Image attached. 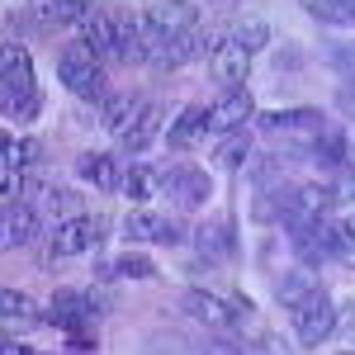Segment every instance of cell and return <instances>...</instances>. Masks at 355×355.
Here are the masks:
<instances>
[{
	"label": "cell",
	"mask_w": 355,
	"mask_h": 355,
	"mask_svg": "<svg viewBox=\"0 0 355 355\" xmlns=\"http://www.w3.org/2000/svg\"><path fill=\"white\" fill-rule=\"evenodd\" d=\"M81 43L95 48L100 62H142V24L119 10H95L81 24Z\"/></svg>",
	"instance_id": "1"
},
{
	"label": "cell",
	"mask_w": 355,
	"mask_h": 355,
	"mask_svg": "<svg viewBox=\"0 0 355 355\" xmlns=\"http://www.w3.org/2000/svg\"><path fill=\"white\" fill-rule=\"evenodd\" d=\"M0 105H5V114H19V119H33L43 105L38 85H33V62L19 43L0 48Z\"/></svg>",
	"instance_id": "2"
},
{
	"label": "cell",
	"mask_w": 355,
	"mask_h": 355,
	"mask_svg": "<svg viewBox=\"0 0 355 355\" xmlns=\"http://www.w3.org/2000/svg\"><path fill=\"white\" fill-rule=\"evenodd\" d=\"M105 232H110V218H105V214H71V218L53 223L48 270H53V261H71V256H90V251H100Z\"/></svg>",
	"instance_id": "3"
},
{
	"label": "cell",
	"mask_w": 355,
	"mask_h": 355,
	"mask_svg": "<svg viewBox=\"0 0 355 355\" xmlns=\"http://www.w3.org/2000/svg\"><path fill=\"white\" fill-rule=\"evenodd\" d=\"M57 76L76 100H105V62L95 57L90 43H71L57 57Z\"/></svg>",
	"instance_id": "4"
},
{
	"label": "cell",
	"mask_w": 355,
	"mask_h": 355,
	"mask_svg": "<svg viewBox=\"0 0 355 355\" xmlns=\"http://www.w3.org/2000/svg\"><path fill=\"white\" fill-rule=\"evenodd\" d=\"M204 33L190 28V33H152V28H142V62L147 67H157V71H171V67H185L194 57H204Z\"/></svg>",
	"instance_id": "5"
},
{
	"label": "cell",
	"mask_w": 355,
	"mask_h": 355,
	"mask_svg": "<svg viewBox=\"0 0 355 355\" xmlns=\"http://www.w3.org/2000/svg\"><path fill=\"white\" fill-rule=\"evenodd\" d=\"M289 313H294V336H299V346H308V351H313V346H322L331 331H336V303H331L322 289L303 294Z\"/></svg>",
	"instance_id": "6"
},
{
	"label": "cell",
	"mask_w": 355,
	"mask_h": 355,
	"mask_svg": "<svg viewBox=\"0 0 355 355\" xmlns=\"http://www.w3.org/2000/svg\"><path fill=\"white\" fill-rule=\"evenodd\" d=\"M209 76H214L223 90H237V85L251 76V48H246V43H237V38L227 33L223 43H214V48H209Z\"/></svg>",
	"instance_id": "7"
},
{
	"label": "cell",
	"mask_w": 355,
	"mask_h": 355,
	"mask_svg": "<svg viewBox=\"0 0 355 355\" xmlns=\"http://www.w3.org/2000/svg\"><path fill=\"white\" fill-rule=\"evenodd\" d=\"M185 313L199 318V322H209V327H237L246 313H251V303L237 294V299H214V294H204V289H190L185 294Z\"/></svg>",
	"instance_id": "8"
},
{
	"label": "cell",
	"mask_w": 355,
	"mask_h": 355,
	"mask_svg": "<svg viewBox=\"0 0 355 355\" xmlns=\"http://www.w3.org/2000/svg\"><path fill=\"white\" fill-rule=\"evenodd\" d=\"M162 190L171 194V204L175 209H204V199H209V175L199 171V166H166L162 171Z\"/></svg>",
	"instance_id": "9"
},
{
	"label": "cell",
	"mask_w": 355,
	"mask_h": 355,
	"mask_svg": "<svg viewBox=\"0 0 355 355\" xmlns=\"http://www.w3.org/2000/svg\"><path fill=\"white\" fill-rule=\"evenodd\" d=\"M95 313H100V299H95V294H76V289L53 294L48 308H43V318H48L53 327H62V331H81Z\"/></svg>",
	"instance_id": "10"
},
{
	"label": "cell",
	"mask_w": 355,
	"mask_h": 355,
	"mask_svg": "<svg viewBox=\"0 0 355 355\" xmlns=\"http://www.w3.org/2000/svg\"><path fill=\"white\" fill-rule=\"evenodd\" d=\"M142 28H152V33H190V28H199V5L194 0H152L147 15H142Z\"/></svg>",
	"instance_id": "11"
},
{
	"label": "cell",
	"mask_w": 355,
	"mask_h": 355,
	"mask_svg": "<svg viewBox=\"0 0 355 355\" xmlns=\"http://www.w3.org/2000/svg\"><path fill=\"white\" fill-rule=\"evenodd\" d=\"M43 162V147L33 142V137H5V162H0V180H5V199H15V194L24 190V171L28 166Z\"/></svg>",
	"instance_id": "12"
},
{
	"label": "cell",
	"mask_w": 355,
	"mask_h": 355,
	"mask_svg": "<svg viewBox=\"0 0 355 355\" xmlns=\"http://www.w3.org/2000/svg\"><path fill=\"white\" fill-rule=\"evenodd\" d=\"M261 128L275 137H294V142H303L308 147V137H318L327 123H322V114L318 110H275L261 119Z\"/></svg>",
	"instance_id": "13"
},
{
	"label": "cell",
	"mask_w": 355,
	"mask_h": 355,
	"mask_svg": "<svg viewBox=\"0 0 355 355\" xmlns=\"http://www.w3.org/2000/svg\"><path fill=\"white\" fill-rule=\"evenodd\" d=\"M123 237H128V242L175 246V242H185V227H180L175 218H166V214H128V223H123Z\"/></svg>",
	"instance_id": "14"
},
{
	"label": "cell",
	"mask_w": 355,
	"mask_h": 355,
	"mask_svg": "<svg viewBox=\"0 0 355 355\" xmlns=\"http://www.w3.org/2000/svg\"><path fill=\"white\" fill-rule=\"evenodd\" d=\"M303 157L318 166V171H341V166L351 162V142H346V133H341V128H322L318 137H308Z\"/></svg>",
	"instance_id": "15"
},
{
	"label": "cell",
	"mask_w": 355,
	"mask_h": 355,
	"mask_svg": "<svg viewBox=\"0 0 355 355\" xmlns=\"http://www.w3.org/2000/svg\"><path fill=\"white\" fill-rule=\"evenodd\" d=\"M90 15V0H33V19L43 28H81Z\"/></svg>",
	"instance_id": "16"
},
{
	"label": "cell",
	"mask_w": 355,
	"mask_h": 355,
	"mask_svg": "<svg viewBox=\"0 0 355 355\" xmlns=\"http://www.w3.org/2000/svg\"><path fill=\"white\" fill-rule=\"evenodd\" d=\"M123 171L128 166L119 162V157H110V152H85L81 162H76V175H81L90 190H119L123 185Z\"/></svg>",
	"instance_id": "17"
},
{
	"label": "cell",
	"mask_w": 355,
	"mask_h": 355,
	"mask_svg": "<svg viewBox=\"0 0 355 355\" xmlns=\"http://www.w3.org/2000/svg\"><path fill=\"white\" fill-rule=\"evenodd\" d=\"M43 227V214L28 199H5V246H28Z\"/></svg>",
	"instance_id": "18"
},
{
	"label": "cell",
	"mask_w": 355,
	"mask_h": 355,
	"mask_svg": "<svg viewBox=\"0 0 355 355\" xmlns=\"http://www.w3.org/2000/svg\"><path fill=\"white\" fill-rule=\"evenodd\" d=\"M251 114H256V105H251V95L237 85V90H227L218 105L209 110V133H237Z\"/></svg>",
	"instance_id": "19"
},
{
	"label": "cell",
	"mask_w": 355,
	"mask_h": 355,
	"mask_svg": "<svg viewBox=\"0 0 355 355\" xmlns=\"http://www.w3.org/2000/svg\"><path fill=\"white\" fill-rule=\"evenodd\" d=\"M142 110H147V100H142V95H128V90H119V95H110V100H105V110H100L105 119H100V123H105L114 137H123L128 128H133V119H137Z\"/></svg>",
	"instance_id": "20"
},
{
	"label": "cell",
	"mask_w": 355,
	"mask_h": 355,
	"mask_svg": "<svg viewBox=\"0 0 355 355\" xmlns=\"http://www.w3.org/2000/svg\"><path fill=\"white\" fill-rule=\"evenodd\" d=\"M194 246H199V256H204V266H218L232 256V223L218 218V223H204L199 232H194Z\"/></svg>",
	"instance_id": "21"
},
{
	"label": "cell",
	"mask_w": 355,
	"mask_h": 355,
	"mask_svg": "<svg viewBox=\"0 0 355 355\" xmlns=\"http://www.w3.org/2000/svg\"><path fill=\"white\" fill-rule=\"evenodd\" d=\"M209 133V110L204 105H190V110H180L175 114V123H171V147H190L194 137H204Z\"/></svg>",
	"instance_id": "22"
},
{
	"label": "cell",
	"mask_w": 355,
	"mask_h": 355,
	"mask_svg": "<svg viewBox=\"0 0 355 355\" xmlns=\"http://www.w3.org/2000/svg\"><path fill=\"white\" fill-rule=\"evenodd\" d=\"M157 128H162V110L147 100V110L133 119V128L119 137V142H123V152H147V147H152V137H157Z\"/></svg>",
	"instance_id": "23"
},
{
	"label": "cell",
	"mask_w": 355,
	"mask_h": 355,
	"mask_svg": "<svg viewBox=\"0 0 355 355\" xmlns=\"http://www.w3.org/2000/svg\"><path fill=\"white\" fill-rule=\"evenodd\" d=\"M157 190H162V171H152V166H128V171H123V185H119V194H128L133 204L152 199Z\"/></svg>",
	"instance_id": "24"
},
{
	"label": "cell",
	"mask_w": 355,
	"mask_h": 355,
	"mask_svg": "<svg viewBox=\"0 0 355 355\" xmlns=\"http://www.w3.org/2000/svg\"><path fill=\"white\" fill-rule=\"evenodd\" d=\"M0 313H5V327L15 331V327H28L33 318H43L38 308H33V299L28 294H19V289H5L0 294Z\"/></svg>",
	"instance_id": "25"
},
{
	"label": "cell",
	"mask_w": 355,
	"mask_h": 355,
	"mask_svg": "<svg viewBox=\"0 0 355 355\" xmlns=\"http://www.w3.org/2000/svg\"><path fill=\"white\" fill-rule=\"evenodd\" d=\"M318 289V275H313V266H299V270H289L284 279H279V303H294L303 299V294H313Z\"/></svg>",
	"instance_id": "26"
},
{
	"label": "cell",
	"mask_w": 355,
	"mask_h": 355,
	"mask_svg": "<svg viewBox=\"0 0 355 355\" xmlns=\"http://www.w3.org/2000/svg\"><path fill=\"white\" fill-rule=\"evenodd\" d=\"M100 275L105 279H152V261H142V256H119V261H110V266H100Z\"/></svg>",
	"instance_id": "27"
},
{
	"label": "cell",
	"mask_w": 355,
	"mask_h": 355,
	"mask_svg": "<svg viewBox=\"0 0 355 355\" xmlns=\"http://www.w3.org/2000/svg\"><path fill=\"white\" fill-rule=\"evenodd\" d=\"M246 175H251V185L256 190H270V185H279V152L275 157H246Z\"/></svg>",
	"instance_id": "28"
},
{
	"label": "cell",
	"mask_w": 355,
	"mask_h": 355,
	"mask_svg": "<svg viewBox=\"0 0 355 355\" xmlns=\"http://www.w3.org/2000/svg\"><path fill=\"white\" fill-rule=\"evenodd\" d=\"M331 251H336V261H351L355 266V214L331 223Z\"/></svg>",
	"instance_id": "29"
},
{
	"label": "cell",
	"mask_w": 355,
	"mask_h": 355,
	"mask_svg": "<svg viewBox=\"0 0 355 355\" xmlns=\"http://www.w3.org/2000/svg\"><path fill=\"white\" fill-rule=\"evenodd\" d=\"M232 38H237V43H246V48L256 53V48H266V43H270V24H266V19H256V15H246L242 24L232 28Z\"/></svg>",
	"instance_id": "30"
},
{
	"label": "cell",
	"mask_w": 355,
	"mask_h": 355,
	"mask_svg": "<svg viewBox=\"0 0 355 355\" xmlns=\"http://www.w3.org/2000/svg\"><path fill=\"white\" fill-rule=\"evenodd\" d=\"M331 194H336V204H351V199H355V166H341V175H336Z\"/></svg>",
	"instance_id": "31"
},
{
	"label": "cell",
	"mask_w": 355,
	"mask_h": 355,
	"mask_svg": "<svg viewBox=\"0 0 355 355\" xmlns=\"http://www.w3.org/2000/svg\"><path fill=\"white\" fill-rule=\"evenodd\" d=\"M251 157V147H246V137H232L227 147H223V166H246Z\"/></svg>",
	"instance_id": "32"
},
{
	"label": "cell",
	"mask_w": 355,
	"mask_h": 355,
	"mask_svg": "<svg viewBox=\"0 0 355 355\" xmlns=\"http://www.w3.org/2000/svg\"><path fill=\"white\" fill-rule=\"evenodd\" d=\"M336 110L355 119V76H346V81L336 85Z\"/></svg>",
	"instance_id": "33"
},
{
	"label": "cell",
	"mask_w": 355,
	"mask_h": 355,
	"mask_svg": "<svg viewBox=\"0 0 355 355\" xmlns=\"http://www.w3.org/2000/svg\"><path fill=\"white\" fill-rule=\"evenodd\" d=\"M327 62H331V67H341L346 76H355V43H351V48H331Z\"/></svg>",
	"instance_id": "34"
},
{
	"label": "cell",
	"mask_w": 355,
	"mask_h": 355,
	"mask_svg": "<svg viewBox=\"0 0 355 355\" xmlns=\"http://www.w3.org/2000/svg\"><path fill=\"white\" fill-rule=\"evenodd\" d=\"M341 336H346V341L355 346V303L346 308V318H341Z\"/></svg>",
	"instance_id": "35"
},
{
	"label": "cell",
	"mask_w": 355,
	"mask_h": 355,
	"mask_svg": "<svg viewBox=\"0 0 355 355\" xmlns=\"http://www.w3.org/2000/svg\"><path fill=\"white\" fill-rule=\"evenodd\" d=\"M214 5H227V0H214Z\"/></svg>",
	"instance_id": "36"
}]
</instances>
